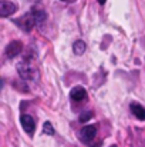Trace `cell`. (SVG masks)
I'll use <instances>...</instances> for the list:
<instances>
[{
  "instance_id": "obj_1",
  "label": "cell",
  "mask_w": 145,
  "mask_h": 147,
  "mask_svg": "<svg viewBox=\"0 0 145 147\" xmlns=\"http://www.w3.org/2000/svg\"><path fill=\"white\" fill-rule=\"evenodd\" d=\"M44 20H46V13H44L43 10H34V9H33L30 13L24 14V16L20 17V19H16L14 22H16V24H17L19 27H21L23 30L30 32L34 26L41 24Z\"/></svg>"
},
{
  "instance_id": "obj_2",
  "label": "cell",
  "mask_w": 145,
  "mask_h": 147,
  "mask_svg": "<svg viewBox=\"0 0 145 147\" xmlns=\"http://www.w3.org/2000/svg\"><path fill=\"white\" fill-rule=\"evenodd\" d=\"M17 71L20 74V77L23 80H30V82H34L39 79L40 73H39V69L30 63V59H24L23 61H20L17 64Z\"/></svg>"
},
{
  "instance_id": "obj_3",
  "label": "cell",
  "mask_w": 145,
  "mask_h": 147,
  "mask_svg": "<svg viewBox=\"0 0 145 147\" xmlns=\"http://www.w3.org/2000/svg\"><path fill=\"white\" fill-rule=\"evenodd\" d=\"M96 134H97L96 126H86V127H83V129L80 130L78 137H80V140H81L83 143H90V142L96 137Z\"/></svg>"
},
{
  "instance_id": "obj_4",
  "label": "cell",
  "mask_w": 145,
  "mask_h": 147,
  "mask_svg": "<svg viewBox=\"0 0 145 147\" xmlns=\"http://www.w3.org/2000/svg\"><path fill=\"white\" fill-rule=\"evenodd\" d=\"M20 123H21V127L23 130L27 133V134H33L34 130H36V121L29 114H21L20 117Z\"/></svg>"
},
{
  "instance_id": "obj_5",
  "label": "cell",
  "mask_w": 145,
  "mask_h": 147,
  "mask_svg": "<svg viewBox=\"0 0 145 147\" xmlns=\"http://www.w3.org/2000/svg\"><path fill=\"white\" fill-rule=\"evenodd\" d=\"M21 50H23V43L19 42V40H14V42H11V43L7 45V47H6V56L9 59H14L17 54L21 53Z\"/></svg>"
},
{
  "instance_id": "obj_6",
  "label": "cell",
  "mask_w": 145,
  "mask_h": 147,
  "mask_svg": "<svg viewBox=\"0 0 145 147\" xmlns=\"http://www.w3.org/2000/svg\"><path fill=\"white\" fill-rule=\"evenodd\" d=\"M17 10V6L11 1H7V0H3L0 3V16L1 17H9L11 16L14 11Z\"/></svg>"
},
{
  "instance_id": "obj_7",
  "label": "cell",
  "mask_w": 145,
  "mask_h": 147,
  "mask_svg": "<svg viewBox=\"0 0 145 147\" xmlns=\"http://www.w3.org/2000/svg\"><path fill=\"white\" fill-rule=\"evenodd\" d=\"M70 97H71V100H74V101H83V100L87 98V92H86L84 87L76 86V87L70 92Z\"/></svg>"
},
{
  "instance_id": "obj_8",
  "label": "cell",
  "mask_w": 145,
  "mask_h": 147,
  "mask_svg": "<svg viewBox=\"0 0 145 147\" xmlns=\"http://www.w3.org/2000/svg\"><path fill=\"white\" fill-rule=\"evenodd\" d=\"M130 109L132 111V114L138 119V120H145V107H142L140 103H131L130 104Z\"/></svg>"
},
{
  "instance_id": "obj_9",
  "label": "cell",
  "mask_w": 145,
  "mask_h": 147,
  "mask_svg": "<svg viewBox=\"0 0 145 147\" xmlns=\"http://www.w3.org/2000/svg\"><path fill=\"white\" fill-rule=\"evenodd\" d=\"M86 43L83 42V40H77V42H74V45H73V51L76 53V54H83L84 51H86Z\"/></svg>"
},
{
  "instance_id": "obj_10",
  "label": "cell",
  "mask_w": 145,
  "mask_h": 147,
  "mask_svg": "<svg viewBox=\"0 0 145 147\" xmlns=\"http://www.w3.org/2000/svg\"><path fill=\"white\" fill-rule=\"evenodd\" d=\"M43 131H44V134H48V136H54V134H55L54 127H53V124H51L50 121H46V123H44V126H43Z\"/></svg>"
},
{
  "instance_id": "obj_11",
  "label": "cell",
  "mask_w": 145,
  "mask_h": 147,
  "mask_svg": "<svg viewBox=\"0 0 145 147\" xmlns=\"http://www.w3.org/2000/svg\"><path fill=\"white\" fill-rule=\"evenodd\" d=\"M93 116H94V113H93V111H84V113L80 116V121H81V123H86V121H87V120H90Z\"/></svg>"
},
{
  "instance_id": "obj_12",
  "label": "cell",
  "mask_w": 145,
  "mask_h": 147,
  "mask_svg": "<svg viewBox=\"0 0 145 147\" xmlns=\"http://www.w3.org/2000/svg\"><path fill=\"white\" fill-rule=\"evenodd\" d=\"M105 1H107V0H98V3H100V4H104Z\"/></svg>"
},
{
  "instance_id": "obj_13",
  "label": "cell",
  "mask_w": 145,
  "mask_h": 147,
  "mask_svg": "<svg viewBox=\"0 0 145 147\" xmlns=\"http://www.w3.org/2000/svg\"><path fill=\"white\" fill-rule=\"evenodd\" d=\"M111 147H117V146H111Z\"/></svg>"
},
{
  "instance_id": "obj_14",
  "label": "cell",
  "mask_w": 145,
  "mask_h": 147,
  "mask_svg": "<svg viewBox=\"0 0 145 147\" xmlns=\"http://www.w3.org/2000/svg\"><path fill=\"white\" fill-rule=\"evenodd\" d=\"M63 1H65V0H63Z\"/></svg>"
}]
</instances>
